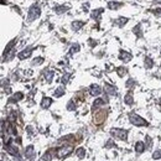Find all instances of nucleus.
I'll return each instance as SVG.
<instances>
[{
  "instance_id": "1",
  "label": "nucleus",
  "mask_w": 161,
  "mask_h": 161,
  "mask_svg": "<svg viewBox=\"0 0 161 161\" xmlns=\"http://www.w3.org/2000/svg\"><path fill=\"white\" fill-rule=\"evenodd\" d=\"M129 122L135 126H149L148 120H145L144 118H141L136 113H130L129 114Z\"/></svg>"
},
{
  "instance_id": "2",
  "label": "nucleus",
  "mask_w": 161,
  "mask_h": 161,
  "mask_svg": "<svg viewBox=\"0 0 161 161\" xmlns=\"http://www.w3.org/2000/svg\"><path fill=\"white\" fill-rule=\"evenodd\" d=\"M110 134L112 136L122 140V141H126L128 140V130L125 129H119V128H113L110 130Z\"/></svg>"
},
{
  "instance_id": "3",
  "label": "nucleus",
  "mask_w": 161,
  "mask_h": 161,
  "mask_svg": "<svg viewBox=\"0 0 161 161\" xmlns=\"http://www.w3.org/2000/svg\"><path fill=\"white\" fill-rule=\"evenodd\" d=\"M41 15V9L39 5H32L30 9H29V14H27V17L30 21H34L36 19H39Z\"/></svg>"
},
{
  "instance_id": "4",
  "label": "nucleus",
  "mask_w": 161,
  "mask_h": 161,
  "mask_svg": "<svg viewBox=\"0 0 161 161\" xmlns=\"http://www.w3.org/2000/svg\"><path fill=\"white\" fill-rule=\"evenodd\" d=\"M72 151H73V146H72V145H67V146H62V148L57 149L56 154H57V158H58V159H65V158H67Z\"/></svg>"
},
{
  "instance_id": "5",
  "label": "nucleus",
  "mask_w": 161,
  "mask_h": 161,
  "mask_svg": "<svg viewBox=\"0 0 161 161\" xmlns=\"http://www.w3.org/2000/svg\"><path fill=\"white\" fill-rule=\"evenodd\" d=\"M5 149H6V151H7L10 155H12V156H16V155H17V153H19L17 146H16V145H14L11 141H10L7 145H5Z\"/></svg>"
},
{
  "instance_id": "6",
  "label": "nucleus",
  "mask_w": 161,
  "mask_h": 161,
  "mask_svg": "<svg viewBox=\"0 0 161 161\" xmlns=\"http://www.w3.org/2000/svg\"><path fill=\"white\" fill-rule=\"evenodd\" d=\"M32 51H34V48L32 47H27L26 50H24V51H21L19 55H17V57H19V60H25V58H29L30 56H31V53H32Z\"/></svg>"
},
{
  "instance_id": "7",
  "label": "nucleus",
  "mask_w": 161,
  "mask_h": 161,
  "mask_svg": "<svg viewBox=\"0 0 161 161\" xmlns=\"http://www.w3.org/2000/svg\"><path fill=\"white\" fill-rule=\"evenodd\" d=\"M89 93H90L93 97H98V95H100V93H102V88H100L98 84H92V85L89 87Z\"/></svg>"
},
{
  "instance_id": "8",
  "label": "nucleus",
  "mask_w": 161,
  "mask_h": 161,
  "mask_svg": "<svg viewBox=\"0 0 161 161\" xmlns=\"http://www.w3.org/2000/svg\"><path fill=\"white\" fill-rule=\"evenodd\" d=\"M104 90H105V93L109 94V95H115V94H117V88H115L114 85H112L110 83H105V84H104Z\"/></svg>"
},
{
  "instance_id": "9",
  "label": "nucleus",
  "mask_w": 161,
  "mask_h": 161,
  "mask_svg": "<svg viewBox=\"0 0 161 161\" xmlns=\"http://www.w3.org/2000/svg\"><path fill=\"white\" fill-rule=\"evenodd\" d=\"M119 58L123 61V62H129V61H131V58H133V56L129 53V52H125V51H120V53H119Z\"/></svg>"
},
{
  "instance_id": "10",
  "label": "nucleus",
  "mask_w": 161,
  "mask_h": 161,
  "mask_svg": "<svg viewBox=\"0 0 161 161\" xmlns=\"http://www.w3.org/2000/svg\"><path fill=\"white\" fill-rule=\"evenodd\" d=\"M51 104H52V99H51L50 97H44V98H42V100H41V107H42L44 109L50 108Z\"/></svg>"
},
{
  "instance_id": "11",
  "label": "nucleus",
  "mask_w": 161,
  "mask_h": 161,
  "mask_svg": "<svg viewBox=\"0 0 161 161\" xmlns=\"http://www.w3.org/2000/svg\"><path fill=\"white\" fill-rule=\"evenodd\" d=\"M145 143H143V141H138V143H135V151L138 153V154H143L144 151H145Z\"/></svg>"
},
{
  "instance_id": "12",
  "label": "nucleus",
  "mask_w": 161,
  "mask_h": 161,
  "mask_svg": "<svg viewBox=\"0 0 161 161\" xmlns=\"http://www.w3.org/2000/svg\"><path fill=\"white\" fill-rule=\"evenodd\" d=\"M34 155H35V149H34L32 145H29L26 148V150H25V158L26 159H32Z\"/></svg>"
},
{
  "instance_id": "13",
  "label": "nucleus",
  "mask_w": 161,
  "mask_h": 161,
  "mask_svg": "<svg viewBox=\"0 0 161 161\" xmlns=\"http://www.w3.org/2000/svg\"><path fill=\"white\" fill-rule=\"evenodd\" d=\"M22 98H24V94H22V93H20V92H17V93H15V94L12 95V98H10V99H9V103L19 102V100H21Z\"/></svg>"
},
{
  "instance_id": "14",
  "label": "nucleus",
  "mask_w": 161,
  "mask_h": 161,
  "mask_svg": "<svg viewBox=\"0 0 161 161\" xmlns=\"http://www.w3.org/2000/svg\"><path fill=\"white\" fill-rule=\"evenodd\" d=\"M122 6H123V4L119 2V1H110V2L108 4V7L112 9V10H117V9L122 7Z\"/></svg>"
},
{
  "instance_id": "15",
  "label": "nucleus",
  "mask_w": 161,
  "mask_h": 161,
  "mask_svg": "<svg viewBox=\"0 0 161 161\" xmlns=\"http://www.w3.org/2000/svg\"><path fill=\"white\" fill-rule=\"evenodd\" d=\"M124 102H125V104H128V105H131V104L134 103V98H133L131 93H128V94L124 97Z\"/></svg>"
},
{
  "instance_id": "16",
  "label": "nucleus",
  "mask_w": 161,
  "mask_h": 161,
  "mask_svg": "<svg viewBox=\"0 0 161 161\" xmlns=\"http://www.w3.org/2000/svg\"><path fill=\"white\" fill-rule=\"evenodd\" d=\"M65 94V88L63 87H58L56 90H55V93H53V95L56 97V98H60V97H62Z\"/></svg>"
},
{
  "instance_id": "17",
  "label": "nucleus",
  "mask_w": 161,
  "mask_h": 161,
  "mask_svg": "<svg viewBox=\"0 0 161 161\" xmlns=\"http://www.w3.org/2000/svg\"><path fill=\"white\" fill-rule=\"evenodd\" d=\"M83 21H73L72 22V29L75 30V31H78L80 27H83Z\"/></svg>"
},
{
  "instance_id": "18",
  "label": "nucleus",
  "mask_w": 161,
  "mask_h": 161,
  "mask_svg": "<svg viewBox=\"0 0 161 161\" xmlns=\"http://www.w3.org/2000/svg\"><path fill=\"white\" fill-rule=\"evenodd\" d=\"M85 149H83V148H78L77 150H76V155L80 158V159H83L84 156H85Z\"/></svg>"
},
{
  "instance_id": "19",
  "label": "nucleus",
  "mask_w": 161,
  "mask_h": 161,
  "mask_svg": "<svg viewBox=\"0 0 161 161\" xmlns=\"http://www.w3.org/2000/svg\"><path fill=\"white\" fill-rule=\"evenodd\" d=\"M144 63H145V67H146V68H151V67L154 66V61H153L150 57H145Z\"/></svg>"
},
{
  "instance_id": "20",
  "label": "nucleus",
  "mask_w": 161,
  "mask_h": 161,
  "mask_svg": "<svg viewBox=\"0 0 161 161\" xmlns=\"http://www.w3.org/2000/svg\"><path fill=\"white\" fill-rule=\"evenodd\" d=\"M80 45H78V44H75V45L71 47V50H70V55H73L75 52H78V51H80Z\"/></svg>"
},
{
  "instance_id": "21",
  "label": "nucleus",
  "mask_w": 161,
  "mask_h": 161,
  "mask_svg": "<svg viewBox=\"0 0 161 161\" xmlns=\"http://www.w3.org/2000/svg\"><path fill=\"white\" fill-rule=\"evenodd\" d=\"M53 75H55V73H53L52 71H48V72H47V73L45 75V78H46V80H47L48 83H51V82H52V78H53Z\"/></svg>"
},
{
  "instance_id": "22",
  "label": "nucleus",
  "mask_w": 161,
  "mask_h": 161,
  "mask_svg": "<svg viewBox=\"0 0 161 161\" xmlns=\"http://www.w3.org/2000/svg\"><path fill=\"white\" fill-rule=\"evenodd\" d=\"M128 21H129V20H128L126 17H119V19L117 20V24H118L119 26H123V25H125Z\"/></svg>"
},
{
  "instance_id": "23",
  "label": "nucleus",
  "mask_w": 161,
  "mask_h": 161,
  "mask_svg": "<svg viewBox=\"0 0 161 161\" xmlns=\"http://www.w3.org/2000/svg\"><path fill=\"white\" fill-rule=\"evenodd\" d=\"M153 159L154 160H159V159H161V150L159 149V150H155L154 153H153Z\"/></svg>"
},
{
  "instance_id": "24",
  "label": "nucleus",
  "mask_w": 161,
  "mask_h": 161,
  "mask_svg": "<svg viewBox=\"0 0 161 161\" xmlns=\"http://www.w3.org/2000/svg\"><path fill=\"white\" fill-rule=\"evenodd\" d=\"M100 12H103V9L94 10V11L92 12V17H93V19H98V17H99V15H100Z\"/></svg>"
},
{
  "instance_id": "25",
  "label": "nucleus",
  "mask_w": 161,
  "mask_h": 161,
  "mask_svg": "<svg viewBox=\"0 0 161 161\" xmlns=\"http://www.w3.org/2000/svg\"><path fill=\"white\" fill-rule=\"evenodd\" d=\"M44 62V58L42 57H37V58H35L34 61H32V65L34 66H37V65H41Z\"/></svg>"
},
{
  "instance_id": "26",
  "label": "nucleus",
  "mask_w": 161,
  "mask_h": 161,
  "mask_svg": "<svg viewBox=\"0 0 161 161\" xmlns=\"http://www.w3.org/2000/svg\"><path fill=\"white\" fill-rule=\"evenodd\" d=\"M117 72H118V75H119L120 77H123V76L126 73V70H125L124 67H119V68H117Z\"/></svg>"
},
{
  "instance_id": "27",
  "label": "nucleus",
  "mask_w": 161,
  "mask_h": 161,
  "mask_svg": "<svg viewBox=\"0 0 161 161\" xmlns=\"http://www.w3.org/2000/svg\"><path fill=\"white\" fill-rule=\"evenodd\" d=\"M66 10H68L67 6H58V7H55V11H56V12H62V11H66Z\"/></svg>"
},
{
  "instance_id": "28",
  "label": "nucleus",
  "mask_w": 161,
  "mask_h": 161,
  "mask_svg": "<svg viewBox=\"0 0 161 161\" xmlns=\"http://www.w3.org/2000/svg\"><path fill=\"white\" fill-rule=\"evenodd\" d=\"M102 104H104V100H103V99H97V100H94L93 107L95 108V107H99V105H102Z\"/></svg>"
},
{
  "instance_id": "29",
  "label": "nucleus",
  "mask_w": 161,
  "mask_h": 161,
  "mask_svg": "<svg viewBox=\"0 0 161 161\" xmlns=\"http://www.w3.org/2000/svg\"><path fill=\"white\" fill-rule=\"evenodd\" d=\"M42 160H45V161H50V160H51V154H50V151L45 153V155H44Z\"/></svg>"
},
{
  "instance_id": "30",
  "label": "nucleus",
  "mask_w": 161,
  "mask_h": 161,
  "mask_svg": "<svg viewBox=\"0 0 161 161\" xmlns=\"http://www.w3.org/2000/svg\"><path fill=\"white\" fill-rule=\"evenodd\" d=\"M70 77H71V75H70V73L65 75V76H63V78H62V83H63V84H66V83L68 82V80H70Z\"/></svg>"
},
{
  "instance_id": "31",
  "label": "nucleus",
  "mask_w": 161,
  "mask_h": 161,
  "mask_svg": "<svg viewBox=\"0 0 161 161\" xmlns=\"http://www.w3.org/2000/svg\"><path fill=\"white\" fill-rule=\"evenodd\" d=\"M15 120H16V117H15V113H11V114H10V117H9V122H10L11 124H12V123H14Z\"/></svg>"
},
{
  "instance_id": "32",
  "label": "nucleus",
  "mask_w": 161,
  "mask_h": 161,
  "mask_svg": "<svg viewBox=\"0 0 161 161\" xmlns=\"http://www.w3.org/2000/svg\"><path fill=\"white\" fill-rule=\"evenodd\" d=\"M75 109V107H73V102H70L68 103V110H73Z\"/></svg>"
},
{
  "instance_id": "33",
  "label": "nucleus",
  "mask_w": 161,
  "mask_h": 161,
  "mask_svg": "<svg viewBox=\"0 0 161 161\" xmlns=\"http://www.w3.org/2000/svg\"><path fill=\"white\" fill-rule=\"evenodd\" d=\"M133 83H134V80H128V83H126V87H130V85H131Z\"/></svg>"
},
{
  "instance_id": "34",
  "label": "nucleus",
  "mask_w": 161,
  "mask_h": 161,
  "mask_svg": "<svg viewBox=\"0 0 161 161\" xmlns=\"http://www.w3.org/2000/svg\"><path fill=\"white\" fill-rule=\"evenodd\" d=\"M154 12H155L156 15H161V9H156V10L154 11Z\"/></svg>"
},
{
  "instance_id": "35",
  "label": "nucleus",
  "mask_w": 161,
  "mask_h": 161,
  "mask_svg": "<svg viewBox=\"0 0 161 161\" xmlns=\"http://www.w3.org/2000/svg\"><path fill=\"white\" fill-rule=\"evenodd\" d=\"M160 105H161V99H160Z\"/></svg>"
},
{
  "instance_id": "36",
  "label": "nucleus",
  "mask_w": 161,
  "mask_h": 161,
  "mask_svg": "<svg viewBox=\"0 0 161 161\" xmlns=\"http://www.w3.org/2000/svg\"><path fill=\"white\" fill-rule=\"evenodd\" d=\"M31 161H34V160H31Z\"/></svg>"
}]
</instances>
